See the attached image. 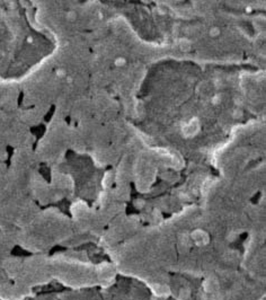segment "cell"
<instances>
[{"instance_id":"obj_1","label":"cell","mask_w":266,"mask_h":300,"mask_svg":"<svg viewBox=\"0 0 266 300\" xmlns=\"http://www.w3.org/2000/svg\"><path fill=\"white\" fill-rule=\"evenodd\" d=\"M200 128H201V124H200V121H198V117H192L188 122H186L183 125L182 132H183V134H184L185 137L191 138L194 137L196 133H198Z\"/></svg>"},{"instance_id":"obj_2","label":"cell","mask_w":266,"mask_h":300,"mask_svg":"<svg viewBox=\"0 0 266 300\" xmlns=\"http://www.w3.org/2000/svg\"><path fill=\"white\" fill-rule=\"evenodd\" d=\"M222 102V94L221 93H215L212 97H211V104L212 105H219Z\"/></svg>"},{"instance_id":"obj_3","label":"cell","mask_w":266,"mask_h":300,"mask_svg":"<svg viewBox=\"0 0 266 300\" xmlns=\"http://www.w3.org/2000/svg\"><path fill=\"white\" fill-rule=\"evenodd\" d=\"M128 60L125 59L124 56H117L116 59H114V65L117 67V68H121V67H124L126 64Z\"/></svg>"},{"instance_id":"obj_4","label":"cell","mask_w":266,"mask_h":300,"mask_svg":"<svg viewBox=\"0 0 266 300\" xmlns=\"http://www.w3.org/2000/svg\"><path fill=\"white\" fill-rule=\"evenodd\" d=\"M209 34H210L211 37H218L221 34V30H220L218 26H212L210 30H209Z\"/></svg>"},{"instance_id":"obj_5","label":"cell","mask_w":266,"mask_h":300,"mask_svg":"<svg viewBox=\"0 0 266 300\" xmlns=\"http://www.w3.org/2000/svg\"><path fill=\"white\" fill-rule=\"evenodd\" d=\"M188 47H189V42H187V41H183L182 42V44H180V50L183 51V50H188Z\"/></svg>"},{"instance_id":"obj_6","label":"cell","mask_w":266,"mask_h":300,"mask_svg":"<svg viewBox=\"0 0 266 300\" xmlns=\"http://www.w3.org/2000/svg\"><path fill=\"white\" fill-rule=\"evenodd\" d=\"M240 115H241V112L239 111V110H238V111L236 110V111H235V114H233V116H235V117H239Z\"/></svg>"},{"instance_id":"obj_7","label":"cell","mask_w":266,"mask_h":300,"mask_svg":"<svg viewBox=\"0 0 266 300\" xmlns=\"http://www.w3.org/2000/svg\"><path fill=\"white\" fill-rule=\"evenodd\" d=\"M98 17L100 18V19L104 17V15H103V13H102V11H99V13H98Z\"/></svg>"}]
</instances>
